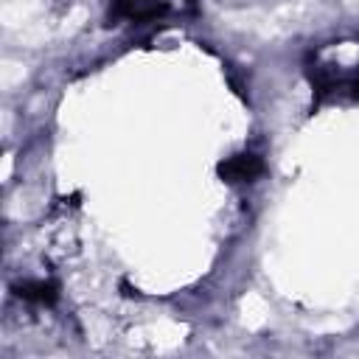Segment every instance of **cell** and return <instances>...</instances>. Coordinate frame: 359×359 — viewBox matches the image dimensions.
Returning a JSON list of instances; mask_svg holds the SVG:
<instances>
[{
    "label": "cell",
    "instance_id": "cell-3",
    "mask_svg": "<svg viewBox=\"0 0 359 359\" xmlns=\"http://www.w3.org/2000/svg\"><path fill=\"white\" fill-rule=\"evenodd\" d=\"M261 171H264V163H261V157L252 154V151H238V154L227 157V160L219 165L222 180H227V182H233V185L252 182V180L261 177Z\"/></svg>",
    "mask_w": 359,
    "mask_h": 359
},
{
    "label": "cell",
    "instance_id": "cell-2",
    "mask_svg": "<svg viewBox=\"0 0 359 359\" xmlns=\"http://www.w3.org/2000/svg\"><path fill=\"white\" fill-rule=\"evenodd\" d=\"M109 14L115 20L143 25V22H151V20L163 17L165 14V3L163 0H112Z\"/></svg>",
    "mask_w": 359,
    "mask_h": 359
},
{
    "label": "cell",
    "instance_id": "cell-4",
    "mask_svg": "<svg viewBox=\"0 0 359 359\" xmlns=\"http://www.w3.org/2000/svg\"><path fill=\"white\" fill-rule=\"evenodd\" d=\"M17 294L22 297V300H28V303H36V306H50L53 300H56V283H50V280H22L20 286H17Z\"/></svg>",
    "mask_w": 359,
    "mask_h": 359
},
{
    "label": "cell",
    "instance_id": "cell-1",
    "mask_svg": "<svg viewBox=\"0 0 359 359\" xmlns=\"http://www.w3.org/2000/svg\"><path fill=\"white\" fill-rule=\"evenodd\" d=\"M309 81L320 98H359V42H331L311 53Z\"/></svg>",
    "mask_w": 359,
    "mask_h": 359
}]
</instances>
